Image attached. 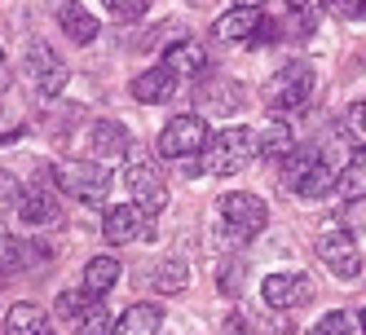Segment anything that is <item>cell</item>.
<instances>
[{
    "label": "cell",
    "instance_id": "6da1fadb",
    "mask_svg": "<svg viewBox=\"0 0 366 335\" xmlns=\"http://www.w3.org/2000/svg\"><path fill=\"white\" fill-rule=\"evenodd\" d=\"M269 208L247 190H229L217 199V229L225 243H252L256 234H265Z\"/></svg>",
    "mask_w": 366,
    "mask_h": 335
},
{
    "label": "cell",
    "instance_id": "7a4b0ae2",
    "mask_svg": "<svg viewBox=\"0 0 366 335\" xmlns=\"http://www.w3.org/2000/svg\"><path fill=\"white\" fill-rule=\"evenodd\" d=\"M313 89H318V71L309 62H282V71H274L265 80V89H260V101L274 115H292V111L309 106Z\"/></svg>",
    "mask_w": 366,
    "mask_h": 335
},
{
    "label": "cell",
    "instance_id": "3957f363",
    "mask_svg": "<svg viewBox=\"0 0 366 335\" xmlns=\"http://www.w3.org/2000/svg\"><path fill=\"white\" fill-rule=\"evenodd\" d=\"M54 181L62 194H71L75 203H89V208H107L111 199V164L97 159H71L62 168H54Z\"/></svg>",
    "mask_w": 366,
    "mask_h": 335
},
{
    "label": "cell",
    "instance_id": "277c9868",
    "mask_svg": "<svg viewBox=\"0 0 366 335\" xmlns=\"http://www.w3.org/2000/svg\"><path fill=\"white\" fill-rule=\"evenodd\" d=\"M252 159H256V133H252V128H243V124H234V128H221L217 137H207L203 172L234 176V172H243Z\"/></svg>",
    "mask_w": 366,
    "mask_h": 335
},
{
    "label": "cell",
    "instance_id": "5b68a950",
    "mask_svg": "<svg viewBox=\"0 0 366 335\" xmlns=\"http://www.w3.org/2000/svg\"><path fill=\"white\" fill-rule=\"evenodd\" d=\"M207 124H203V115H194V111H186V115H172L168 124H164V133H159V154L164 159H172V164H186V159H199V154L207 150Z\"/></svg>",
    "mask_w": 366,
    "mask_h": 335
},
{
    "label": "cell",
    "instance_id": "8992f818",
    "mask_svg": "<svg viewBox=\"0 0 366 335\" xmlns=\"http://www.w3.org/2000/svg\"><path fill=\"white\" fill-rule=\"evenodd\" d=\"M124 186L128 194H133V203L146 212V216H159L168 208V186H164V176L159 168H154L146 154H133L128 150V172H124Z\"/></svg>",
    "mask_w": 366,
    "mask_h": 335
},
{
    "label": "cell",
    "instance_id": "52a82bcc",
    "mask_svg": "<svg viewBox=\"0 0 366 335\" xmlns=\"http://www.w3.org/2000/svg\"><path fill=\"white\" fill-rule=\"evenodd\" d=\"M102 239L111 247H128V243H154L159 234H154V216H146L137 203H119L102 221Z\"/></svg>",
    "mask_w": 366,
    "mask_h": 335
},
{
    "label": "cell",
    "instance_id": "ba28073f",
    "mask_svg": "<svg viewBox=\"0 0 366 335\" xmlns=\"http://www.w3.org/2000/svg\"><path fill=\"white\" fill-rule=\"evenodd\" d=\"M274 27H278V22H269L260 9H239V5H234L229 14L217 18L212 36H217L221 44H265V40L274 36Z\"/></svg>",
    "mask_w": 366,
    "mask_h": 335
},
{
    "label": "cell",
    "instance_id": "9c48e42d",
    "mask_svg": "<svg viewBox=\"0 0 366 335\" xmlns=\"http://www.w3.org/2000/svg\"><path fill=\"white\" fill-rule=\"evenodd\" d=\"M260 300H265L274 314H287V309H300L313 300V278L300 269H287V274H269L260 282Z\"/></svg>",
    "mask_w": 366,
    "mask_h": 335
},
{
    "label": "cell",
    "instance_id": "30bf717a",
    "mask_svg": "<svg viewBox=\"0 0 366 335\" xmlns=\"http://www.w3.org/2000/svg\"><path fill=\"white\" fill-rule=\"evenodd\" d=\"M318 261L340 278V282H353L362 274V256H357V239L349 229H327L318 234Z\"/></svg>",
    "mask_w": 366,
    "mask_h": 335
},
{
    "label": "cell",
    "instance_id": "8fae6325",
    "mask_svg": "<svg viewBox=\"0 0 366 335\" xmlns=\"http://www.w3.org/2000/svg\"><path fill=\"white\" fill-rule=\"evenodd\" d=\"M27 66H31V80H36V89H40L44 97H58V93L66 89V80H71L66 62H62L44 40H31V44H27Z\"/></svg>",
    "mask_w": 366,
    "mask_h": 335
},
{
    "label": "cell",
    "instance_id": "7c38bea8",
    "mask_svg": "<svg viewBox=\"0 0 366 335\" xmlns=\"http://www.w3.org/2000/svg\"><path fill=\"white\" fill-rule=\"evenodd\" d=\"M128 150H133V133H128L119 119H97L89 128V154L97 164H115V159H124Z\"/></svg>",
    "mask_w": 366,
    "mask_h": 335
},
{
    "label": "cell",
    "instance_id": "4fadbf2b",
    "mask_svg": "<svg viewBox=\"0 0 366 335\" xmlns=\"http://www.w3.org/2000/svg\"><path fill=\"white\" fill-rule=\"evenodd\" d=\"M335 181H340V164L331 159L327 150H318V159H313L300 176H296V186H292V194H300V199H327L331 190H335Z\"/></svg>",
    "mask_w": 366,
    "mask_h": 335
},
{
    "label": "cell",
    "instance_id": "5bb4252c",
    "mask_svg": "<svg viewBox=\"0 0 366 335\" xmlns=\"http://www.w3.org/2000/svg\"><path fill=\"white\" fill-rule=\"evenodd\" d=\"M177 71L172 66H146L142 75H137V80H133V97L137 101H146V106H164V101H172L177 97Z\"/></svg>",
    "mask_w": 366,
    "mask_h": 335
},
{
    "label": "cell",
    "instance_id": "9a60e30c",
    "mask_svg": "<svg viewBox=\"0 0 366 335\" xmlns=\"http://www.w3.org/2000/svg\"><path fill=\"white\" fill-rule=\"evenodd\" d=\"M49 5H54V18L71 36V44H93L97 40V18L80 5V0H49Z\"/></svg>",
    "mask_w": 366,
    "mask_h": 335
},
{
    "label": "cell",
    "instance_id": "2e32d148",
    "mask_svg": "<svg viewBox=\"0 0 366 335\" xmlns=\"http://www.w3.org/2000/svg\"><path fill=\"white\" fill-rule=\"evenodd\" d=\"M159 326H164V309L150 300H137L124 309V318L115 322L111 335H159Z\"/></svg>",
    "mask_w": 366,
    "mask_h": 335
},
{
    "label": "cell",
    "instance_id": "e0dca14e",
    "mask_svg": "<svg viewBox=\"0 0 366 335\" xmlns=\"http://www.w3.org/2000/svg\"><path fill=\"white\" fill-rule=\"evenodd\" d=\"M296 150V133H292V124H265L256 133V159H265V164H282L287 154Z\"/></svg>",
    "mask_w": 366,
    "mask_h": 335
},
{
    "label": "cell",
    "instance_id": "ac0fdd59",
    "mask_svg": "<svg viewBox=\"0 0 366 335\" xmlns=\"http://www.w3.org/2000/svg\"><path fill=\"white\" fill-rule=\"evenodd\" d=\"M164 66L177 71V80H194V75L207 71V49H203L199 40H177V44H168Z\"/></svg>",
    "mask_w": 366,
    "mask_h": 335
},
{
    "label": "cell",
    "instance_id": "d6986e66",
    "mask_svg": "<svg viewBox=\"0 0 366 335\" xmlns=\"http://www.w3.org/2000/svg\"><path fill=\"white\" fill-rule=\"evenodd\" d=\"M278 27L287 40H309L313 27H318V0H287Z\"/></svg>",
    "mask_w": 366,
    "mask_h": 335
},
{
    "label": "cell",
    "instance_id": "ffe728a7",
    "mask_svg": "<svg viewBox=\"0 0 366 335\" xmlns=\"http://www.w3.org/2000/svg\"><path fill=\"white\" fill-rule=\"evenodd\" d=\"M18 216H22V225H27V229H44V225H54L62 216V208L54 203V194H49V190H22Z\"/></svg>",
    "mask_w": 366,
    "mask_h": 335
},
{
    "label": "cell",
    "instance_id": "44dd1931",
    "mask_svg": "<svg viewBox=\"0 0 366 335\" xmlns=\"http://www.w3.org/2000/svg\"><path fill=\"white\" fill-rule=\"evenodd\" d=\"M119 282V261L115 256H93V261L84 265V282L80 287L93 296V300H107V291Z\"/></svg>",
    "mask_w": 366,
    "mask_h": 335
},
{
    "label": "cell",
    "instance_id": "7402d4cb",
    "mask_svg": "<svg viewBox=\"0 0 366 335\" xmlns=\"http://www.w3.org/2000/svg\"><path fill=\"white\" fill-rule=\"evenodd\" d=\"M199 106H207L212 115H234L243 106V89L234 80H212V84L199 89Z\"/></svg>",
    "mask_w": 366,
    "mask_h": 335
},
{
    "label": "cell",
    "instance_id": "603a6c76",
    "mask_svg": "<svg viewBox=\"0 0 366 335\" xmlns=\"http://www.w3.org/2000/svg\"><path fill=\"white\" fill-rule=\"evenodd\" d=\"M150 287L159 291V296L186 291V287H190V265L181 261V256H168V261H159V265L150 269Z\"/></svg>",
    "mask_w": 366,
    "mask_h": 335
},
{
    "label": "cell",
    "instance_id": "cb8c5ba5",
    "mask_svg": "<svg viewBox=\"0 0 366 335\" xmlns=\"http://www.w3.org/2000/svg\"><path fill=\"white\" fill-rule=\"evenodd\" d=\"M5 331L9 335H40V331H49L44 326V309L31 304V300H18L9 309V318H5Z\"/></svg>",
    "mask_w": 366,
    "mask_h": 335
},
{
    "label": "cell",
    "instance_id": "d4e9b609",
    "mask_svg": "<svg viewBox=\"0 0 366 335\" xmlns=\"http://www.w3.org/2000/svg\"><path fill=\"white\" fill-rule=\"evenodd\" d=\"M335 190L345 194L349 203H357V199H366V146L353 154V159L340 168V181H335Z\"/></svg>",
    "mask_w": 366,
    "mask_h": 335
},
{
    "label": "cell",
    "instance_id": "484cf974",
    "mask_svg": "<svg viewBox=\"0 0 366 335\" xmlns=\"http://www.w3.org/2000/svg\"><path fill=\"white\" fill-rule=\"evenodd\" d=\"M309 335H366V331H362V314H353V309H331V314H322L313 322Z\"/></svg>",
    "mask_w": 366,
    "mask_h": 335
},
{
    "label": "cell",
    "instance_id": "4316f807",
    "mask_svg": "<svg viewBox=\"0 0 366 335\" xmlns=\"http://www.w3.org/2000/svg\"><path fill=\"white\" fill-rule=\"evenodd\" d=\"M93 309H97V300H93L84 287H80V291H62V296L54 300V314H58V318H66V322H80V318H89Z\"/></svg>",
    "mask_w": 366,
    "mask_h": 335
},
{
    "label": "cell",
    "instance_id": "83f0119b",
    "mask_svg": "<svg viewBox=\"0 0 366 335\" xmlns=\"http://www.w3.org/2000/svg\"><path fill=\"white\" fill-rule=\"evenodd\" d=\"M318 5H322L331 18H340V22H357V18H366V0H318Z\"/></svg>",
    "mask_w": 366,
    "mask_h": 335
},
{
    "label": "cell",
    "instance_id": "f1b7e54d",
    "mask_svg": "<svg viewBox=\"0 0 366 335\" xmlns=\"http://www.w3.org/2000/svg\"><path fill=\"white\" fill-rule=\"evenodd\" d=\"M102 5H107V14L119 18V22H137L150 9V0H102Z\"/></svg>",
    "mask_w": 366,
    "mask_h": 335
},
{
    "label": "cell",
    "instance_id": "f546056e",
    "mask_svg": "<svg viewBox=\"0 0 366 335\" xmlns=\"http://www.w3.org/2000/svg\"><path fill=\"white\" fill-rule=\"evenodd\" d=\"M111 331H115V318L97 304L89 318H80V331H75V335H111Z\"/></svg>",
    "mask_w": 366,
    "mask_h": 335
},
{
    "label": "cell",
    "instance_id": "4dcf8cb0",
    "mask_svg": "<svg viewBox=\"0 0 366 335\" xmlns=\"http://www.w3.org/2000/svg\"><path fill=\"white\" fill-rule=\"evenodd\" d=\"M345 128H349V137H353L357 146H366V97L349 106V115H345Z\"/></svg>",
    "mask_w": 366,
    "mask_h": 335
},
{
    "label": "cell",
    "instance_id": "1f68e13d",
    "mask_svg": "<svg viewBox=\"0 0 366 335\" xmlns=\"http://www.w3.org/2000/svg\"><path fill=\"white\" fill-rule=\"evenodd\" d=\"M18 203H22V186L9 172H0V212H18Z\"/></svg>",
    "mask_w": 366,
    "mask_h": 335
},
{
    "label": "cell",
    "instance_id": "d6a6232c",
    "mask_svg": "<svg viewBox=\"0 0 366 335\" xmlns=\"http://www.w3.org/2000/svg\"><path fill=\"white\" fill-rule=\"evenodd\" d=\"M239 274H243L239 261H229V265L221 269V291H225V296H239V287H243V278H239Z\"/></svg>",
    "mask_w": 366,
    "mask_h": 335
},
{
    "label": "cell",
    "instance_id": "836d02e7",
    "mask_svg": "<svg viewBox=\"0 0 366 335\" xmlns=\"http://www.w3.org/2000/svg\"><path fill=\"white\" fill-rule=\"evenodd\" d=\"M9 89V58H5V49H0V93Z\"/></svg>",
    "mask_w": 366,
    "mask_h": 335
},
{
    "label": "cell",
    "instance_id": "e575fe53",
    "mask_svg": "<svg viewBox=\"0 0 366 335\" xmlns=\"http://www.w3.org/2000/svg\"><path fill=\"white\" fill-rule=\"evenodd\" d=\"M234 5H239V9H260L265 0H234Z\"/></svg>",
    "mask_w": 366,
    "mask_h": 335
},
{
    "label": "cell",
    "instance_id": "d590c367",
    "mask_svg": "<svg viewBox=\"0 0 366 335\" xmlns=\"http://www.w3.org/2000/svg\"><path fill=\"white\" fill-rule=\"evenodd\" d=\"M190 5H199V9H203V5H212V0H190Z\"/></svg>",
    "mask_w": 366,
    "mask_h": 335
},
{
    "label": "cell",
    "instance_id": "8d00e7d4",
    "mask_svg": "<svg viewBox=\"0 0 366 335\" xmlns=\"http://www.w3.org/2000/svg\"><path fill=\"white\" fill-rule=\"evenodd\" d=\"M362 331H366V309H362Z\"/></svg>",
    "mask_w": 366,
    "mask_h": 335
},
{
    "label": "cell",
    "instance_id": "74e56055",
    "mask_svg": "<svg viewBox=\"0 0 366 335\" xmlns=\"http://www.w3.org/2000/svg\"><path fill=\"white\" fill-rule=\"evenodd\" d=\"M5 137H9V133H0V141H5Z\"/></svg>",
    "mask_w": 366,
    "mask_h": 335
}]
</instances>
